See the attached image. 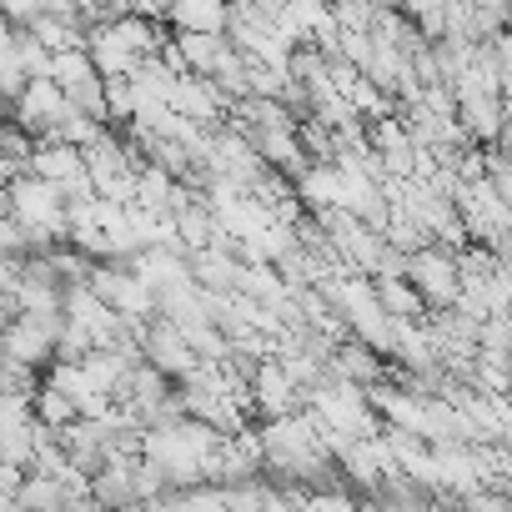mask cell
<instances>
[{
	"instance_id": "cell-1",
	"label": "cell",
	"mask_w": 512,
	"mask_h": 512,
	"mask_svg": "<svg viewBox=\"0 0 512 512\" xmlns=\"http://www.w3.org/2000/svg\"><path fill=\"white\" fill-rule=\"evenodd\" d=\"M221 437L191 417H176V422H161L146 432L141 442V462L161 472V482L171 492H186V487H201L206 482V462L216 457Z\"/></svg>"
},
{
	"instance_id": "cell-2",
	"label": "cell",
	"mask_w": 512,
	"mask_h": 512,
	"mask_svg": "<svg viewBox=\"0 0 512 512\" xmlns=\"http://www.w3.org/2000/svg\"><path fill=\"white\" fill-rule=\"evenodd\" d=\"M262 447H267V467L282 477H327V467H332L322 432L307 412L282 417V422H262Z\"/></svg>"
},
{
	"instance_id": "cell-3",
	"label": "cell",
	"mask_w": 512,
	"mask_h": 512,
	"mask_svg": "<svg viewBox=\"0 0 512 512\" xmlns=\"http://www.w3.org/2000/svg\"><path fill=\"white\" fill-rule=\"evenodd\" d=\"M66 317H16L0 332V357L26 367V372H46L56 362V342H61Z\"/></svg>"
},
{
	"instance_id": "cell-4",
	"label": "cell",
	"mask_w": 512,
	"mask_h": 512,
	"mask_svg": "<svg viewBox=\"0 0 512 512\" xmlns=\"http://www.w3.org/2000/svg\"><path fill=\"white\" fill-rule=\"evenodd\" d=\"M407 282L417 287L422 307L427 312H452L457 297H462V277H457V256L442 251V246H427L407 262Z\"/></svg>"
},
{
	"instance_id": "cell-5",
	"label": "cell",
	"mask_w": 512,
	"mask_h": 512,
	"mask_svg": "<svg viewBox=\"0 0 512 512\" xmlns=\"http://www.w3.org/2000/svg\"><path fill=\"white\" fill-rule=\"evenodd\" d=\"M246 402H251V412L262 422H282V417L307 412V392L287 377V367L277 357H267L262 367H256V377L246 382Z\"/></svg>"
},
{
	"instance_id": "cell-6",
	"label": "cell",
	"mask_w": 512,
	"mask_h": 512,
	"mask_svg": "<svg viewBox=\"0 0 512 512\" xmlns=\"http://www.w3.org/2000/svg\"><path fill=\"white\" fill-rule=\"evenodd\" d=\"M141 362H146V367H156V372H161L166 382H176V387H181V382H191V377L201 372V357L191 352V342L181 337V327H171V322H161V317L146 327Z\"/></svg>"
},
{
	"instance_id": "cell-7",
	"label": "cell",
	"mask_w": 512,
	"mask_h": 512,
	"mask_svg": "<svg viewBox=\"0 0 512 512\" xmlns=\"http://www.w3.org/2000/svg\"><path fill=\"white\" fill-rule=\"evenodd\" d=\"M66 106H71V101H66V91H61L56 81H31V86L21 91V101L11 106V121H16L31 141H46V136H56Z\"/></svg>"
},
{
	"instance_id": "cell-8",
	"label": "cell",
	"mask_w": 512,
	"mask_h": 512,
	"mask_svg": "<svg viewBox=\"0 0 512 512\" xmlns=\"http://www.w3.org/2000/svg\"><path fill=\"white\" fill-rule=\"evenodd\" d=\"M166 111L181 116V121H191V126H211V121L231 116V101H226L211 81H201V76H181V81L171 86V96H166Z\"/></svg>"
},
{
	"instance_id": "cell-9",
	"label": "cell",
	"mask_w": 512,
	"mask_h": 512,
	"mask_svg": "<svg viewBox=\"0 0 512 512\" xmlns=\"http://www.w3.org/2000/svg\"><path fill=\"white\" fill-rule=\"evenodd\" d=\"M166 26H171L176 36H226L231 11L216 6V0H181V6L166 11Z\"/></svg>"
},
{
	"instance_id": "cell-10",
	"label": "cell",
	"mask_w": 512,
	"mask_h": 512,
	"mask_svg": "<svg viewBox=\"0 0 512 512\" xmlns=\"http://www.w3.org/2000/svg\"><path fill=\"white\" fill-rule=\"evenodd\" d=\"M86 171V161H81V151L76 146H66V141H36V151H31V176H41L46 186H71L76 176Z\"/></svg>"
},
{
	"instance_id": "cell-11",
	"label": "cell",
	"mask_w": 512,
	"mask_h": 512,
	"mask_svg": "<svg viewBox=\"0 0 512 512\" xmlns=\"http://www.w3.org/2000/svg\"><path fill=\"white\" fill-rule=\"evenodd\" d=\"M377 307L392 322H422L427 317V307H422V297H417V287L407 277H382L377 282Z\"/></svg>"
},
{
	"instance_id": "cell-12",
	"label": "cell",
	"mask_w": 512,
	"mask_h": 512,
	"mask_svg": "<svg viewBox=\"0 0 512 512\" xmlns=\"http://www.w3.org/2000/svg\"><path fill=\"white\" fill-rule=\"evenodd\" d=\"M16 507H26V512H66L71 507V492L56 477H46V472H26Z\"/></svg>"
},
{
	"instance_id": "cell-13",
	"label": "cell",
	"mask_w": 512,
	"mask_h": 512,
	"mask_svg": "<svg viewBox=\"0 0 512 512\" xmlns=\"http://www.w3.org/2000/svg\"><path fill=\"white\" fill-rule=\"evenodd\" d=\"M36 422H0V467H21L31 472V457H36Z\"/></svg>"
},
{
	"instance_id": "cell-14",
	"label": "cell",
	"mask_w": 512,
	"mask_h": 512,
	"mask_svg": "<svg viewBox=\"0 0 512 512\" xmlns=\"http://www.w3.org/2000/svg\"><path fill=\"white\" fill-rule=\"evenodd\" d=\"M31 412H36V422H41L46 432H66V427H76V422H81V417H76V402H71V397H61V392H51V387H41V392H36Z\"/></svg>"
},
{
	"instance_id": "cell-15",
	"label": "cell",
	"mask_w": 512,
	"mask_h": 512,
	"mask_svg": "<svg viewBox=\"0 0 512 512\" xmlns=\"http://www.w3.org/2000/svg\"><path fill=\"white\" fill-rule=\"evenodd\" d=\"M131 116H136V86H131V76L106 81V121L131 126Z\"/></svg>"
},
{
	"instance_id": "cell-16",
	"label": "cell",
	"mask_w": 512,
	"mask_h": 512,
	"mask_svg": "<svg viewBox=\"0 0 512 512\" xmlns=\"http://www.w3.org/2000/svg\"><path fill=\"white\" fill-rule=\"evenodd\" d=\"M16 56H21V71H26V81H51V51H46L36 36H21Z\"/></svg>"
},
{
	"instance_id": "cell-17",
	"label": "cell",
	"mask_w": 512,
	"mask_h": 512,
	"mask_svg": "<svg viewBox=\"0 0 512 512\" xmlns=\"http://www.w3.org/2000/svg\"><path fill=\"white\" fill-rule=\"evenodd\" d=\"M31 256V236L16 226V216H0V262H26Z\"/></svg>"
},
{
	"instance_id": "cell-18",
	"label": "cell",
	"mask_w": 512,
	"mask_h": 512,
	"mask_svg": "<svg viewBox=\"0 0 512 512\" xmlns=\"http://www.w3.org/2000/svg\"><path fill=\"white\" fill-rule=\"evenodd\" d=\"M507 367H512V342H507Z\"/></svg>"
}]
</instances>
